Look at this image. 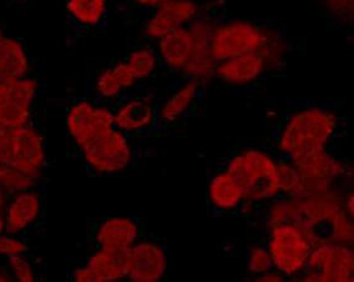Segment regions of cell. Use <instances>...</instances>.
Segmentation results:
<instances>
[{
    "label": "cell",
    "instance_id": "6da1fadb",
    "mask_svg": "<svg viewBox=\"0 0 354 282\" xmlns=\"http://www.w3.org/2000/svg\"><path fill=\"white\" fill-rule=\"evenodd\" d=\"M339 132V117L335 110L307 106L290 114L276 139L281 157L313 148H328Z\"/></svg>",
    "mask_w": 354,
    "mask_h": 282
},
{
    "label": "cell",
    "instance_id": "7a4b0ae2",
    "mask_svg": "<svg viewBox=\"0 0 354 282\" xmlns=\"http://www.w3.org/2000/svg\"><path fill=\"white\" fill-rule=\"evenodd\" d=\"M318 230L293 223L269 225L268 250L272 266L284 277H299L304 272L313 245L319 239Z\"/></svg>",
    "mask_w": 354,
    "mask_h": 282
},
{
    "label": "cell",
    "instance_id": "3957f363",
    "mask_svg": "<svg viewBox=\"0 0 354 282\" xmlns=\"http://www.w3.org/2000/svg\"><path fill=\"white\" fill-rule=\"evenodd\" d=\"M0 164L13 166L43 180L46 165V141L33 121L6 130L0 140Z\"/></svg>",
    "mask_w": 354,
    "mask_h": 282
},
{
    "label": "cell",
    "instance_id": "277c9868",
    "mask_svg": "<svg viewBox=\"0 0 354 282\" xmlns=\"http://www.w3.org/2000/svg\"><path fill=\"white\" fill-rule=\"evenodd\" d=\"M270 32L250 20H230L216 24L209 41V54L216 63L245 54L261 53Z\"/></svg>",
    "mask_w": 354,
    "mask_h": 282
},
{
    "label": "cell",
    "instance_id": "5b68a950",
    "mask_svg": "<svg viewBox=\"0 0 354 282\" xmlns=\"http://www.w3.org/2000/svg\"><path fill=\"white\" fill-rule=\"evenodd\" d=\"M224 169L242 186L245 203L267 201L264 184L277 175V159L270 152L257 148L243 149L230 157Z\"/></svg>",
    "mask_w": 354,
    "mask_h": 282
},
{
    "label": "cell",
    "instance_id": "8992f818",
    "mask_svg": "<svg viewBox=\"0 0 354 282\" xmlns=\"http://www.w3.org/2000/svg\"><path fill=\"white\" fill-rule=\"evenodd\" d=\"M353 277L352 248L322 236L313 245L306 270L299 276L306 282H352Z\"/></svg>",
    "mask_w": 354,
    "mask_h": 282
},
{
    "label": "cell",
    "instance_id": "52a82bcc",
    "mask_svg": "<svg viewBox=\"0 0 354 282\" xmlns=\"http://www.w3.org/2000/svg\"><path fill=\"white\" fill-rule=\"evenodd\" d=\"M89 170L99 175H114L127 170L134 161L129 135L112 129L79 149Z\"/></svg>",
    "mask_w": 354,
    "mask_h": 282
},
{
    "label": "cell",
    "instance_id": "ba28073f",
    "mask_svg": "<svg viewBox=\"0 0 354 282\" xmlns=\"http://www.w3.org/2000/svg\"><path fill=\"white\" fill-rule=\"evenodd\" d=\"M66 126L68 137L79 150L94 139L112 130L114 114L112 108L88 99H80L75 100L68 109Z\"/></svg>",
    "mask_w": 354,
    "mask_h": 282
},
{
    "label": "cell",
    "instance_id": "9c48e42d",
    "mask_svg": "<svg viewBox=\"0 0 354 282\" xmlns=\"http://www.w3.org/2000/svg\"><path fill=\"white\" fill-rule=\"evenodd\" d=\"M39 81L32 75L0 84V125L13 129L33 121Z\"/></svg>",
    "mask_w": 354,
    "mask_h": 282
},
{
    "label": "cell",
    "instance_id": "30bf717a",
    "mask_svg": "<svg viewBox=\"0 0 354 282\" xmlns=\"http://www.w3.org/2000/svg\"><path fill=\"white\" fill-rule=\"evenodd\" d=\"M167 268V252L159 241L142 237L127 251V279L131 281H160Z\"/></svg>",
    "mask_w": 354,
    "mask_h": 282
},
{
    "label": "cell",
    "instance_id": "8fae6325",
    "mask_svg": "<svg viewBox=\"0 0 354 282\" xmlns=\"http://www.w3.org/2000/svg\"><path fill=\"white\" fill-rule=\"evenodd\" d=\"M196 0H168L151 12L145 21V33L149 39L160 40L179 28L188 27L199 17Z\"/></svg>",
    "mask_w": 354,
    "mask_h": 282
},
{
    "label": "cell",
    "instance_id": "7c38bea8",
    "mask_svg": "<svg viewBox=\"0 0 354 282\" xmlns=\"http://www.w3.org/2000/svg\"><path fill=\"white\" fill-rule=\"evenodd\" d=\"M43 216V197L39 189L24 191L9 197L4 210V231L23 236Z\"/></svg>",
    "mask_w": 354,
    "mask_h": 282
},
{
    "label": "cell",
    "instance_id": "4fadbf2b",
    "mask_svg": "<svg viewBox=\"0 0 354 282\" xmlns=\"http://www.w3.org/2000/svg\"><path fill=\"white\" fill-rule=\"evenodd\" d=\"M286 158L289 159L302 177H315L335 183V180L341 179L347 172L344 163L335 157L328 148H313L298 151Z\"/></svg>",
    "mask_w": 354,
    "mask_h": 282
},
{
    "label": "cell",
    "instance_id": "5bb4252c",
    "mask_svg": "<svg viewBox=\"0 0 354 282\" xmlns=\"http://www.w3.org/2000/svg\"><path fill=\"white\" fill-rule=\"evenodd\" d=\"M142 237V225L133 217H105L94 231V243L97 249L128 251Z\"/></svg>",
    "mask_w": 354,
    "mask_h": 282
},
{
    "label": "cell",
    "instance_id": "9a60e30c",
    "mask_svg": "<svg viewBox=\"0 0 354 282\" xmlns=\"http://www.w3.org/2000/svg\"><path fill=\"white\" fill-rule=\"evenodd\" d=\"M112 110L114 128L128 135L149 130L156 121L157 112L151 97L145 95L118 99V105Z\"/></svg>",
    "mask_w": 354,
    "mask_h": 282
},
{
    "label": "cell",
    "instance_id": "2e32d148",
    "mask_svg": "<svg viewBox=\"0 0 354 282\" xmlns=\"http://www.w3.org/2000/svg\"><path fill=\"white\" fill-rule=\"evenodd\" d=\"M266 70L267 64L262 54H245L216 63L214 77L228 86L242 88L261 79Z\"/></svg>",
    "mask_w": 354,
    "mask_h": 282
},
{
    "label": "cell",
    "instance_id": "e0dca14e",
    "mask_svg": "<svg viewBox=\"0 0 354 282\" xmlns=\"http://www.w3.org/2000/svg\"><path fill=\"white\" fill-rule=\"evenodd\" d=\"M197 40L188 27L179 28L158 40V58L173 72H182L196 50Z\"/></svg>",
    "mask_w": 354,
    "mask_h": 282
},
{
    "label": "cell",
    "instance_id": "ac0fdd59",
    "mask_svg": "<svg viewBox=\"0 0 354 282\" xmlns=\"http://www.w3.org/2000/svg\"><path fill=\"white\" fill-rule=\"evenodd\" d=\"M207 200L212 210L230 214L242 208L245 197L242 186L223 168L210 177L207 184Z\"/></svg>",
    "mask_w": 354,
    "mask_h": 282
},
{
    "label": "cell",
    "instance_id": "d6986e66",
    "mask_svg": "<svg viewBox=\"0 0 354 282\" xmlns=\"http://www.w3.org/2000/svg\"><path fill=\"white\" fill-rule=\"evenodd\" d=\"M137 83L138 80L124 60H119L99 72L93 89L99 100L111 101L123 98L125 92L133 89Z\"/></svg>",
    "mask_w": 354,
    "mask_h": 282
},
{
    "label": "cell",
    "instance_id": "ffe728a7",
    "mask_svg": "<svg viewBox=\"0 0 354 282\" xmlns=\"http://www.w3.org/2000/svg\"><path fill=\"white\" fill-rule=\"evenodd\" d=\"M30 59L19 40L4 37L0 40V84L30 75Z\"/></svg>",
    "mask_w": 354,
    "mask_h": 282
},
{
    "label": "cell",
    "instance_id": "44dd1931",
    "mask_svg": "<svg viewBox=\"0 0 354 282\" xmlns=\"http://www.w3.org/2000/svg\"><path fill=\"white\" fill-rule=\"evenodd\" d=\"M86 266L100 277L102 282L124 280L127 271V251L122 250L97 249L88 256Z\"/></svg>",
    "mask_w": 354,
    "mask_h": 282
},
{
    "label": "cell",
    "instance_id": "7402d4cb",
    "mask_svg": "<svg viewBox=\"0 0 354 282\" xmlns=\"http://www.w3.org/2000/svg\"><path fill=\"white\" fill-rule=\"evenodd\" d=\"M109 0H66L69 20L78 29L91 30L104 23Z\"/></svg>",
    "mask_w": 354,
    "mask_h": 282
},
{
    "label": "cell",
    "instance_id": "603a6c76",
    "mask_svg": "<svg viewBox=\"0 0 354 282\" xmlns=\"http://www.w3.org/2000/svg\"><path fill=\"white\" fill-rule=\"evenodd\" d=\"M199 88L201 85L196 81L187 80L163 103L159 110V120H162L163 124L171 125L183 118L197 98Z\"/></svg>",
    "mask_w": 354,
    "mask_h": 282
},
{
    "label": "cell",
    "instance_id": "cb8c5ba5",
    "mask_svg": "<svg viewBox=\"0 0 354 282\" xmlns=\"http://www.w3.org/2000/svg\"><path fill=\"white\" fill-rule=\"evenodd\" d=\"M41 181L43 180L32 177L17 168L0 164V188L7 192L9 197L24 191L39 189Z\"/></svg>",
    "mask_w": 354,
    "mask_h": 282
},
{
    "label": "cell",
    "instance_id": "d4e9b609",
    "mask_svg": "<svg viewBox=\"0 0 354 282\" xmlns=\"http://www.w3.org/2000/svg\"><path fill=\"white\" fill-rule=\"evenodd\" d=\"M127 66H129L131 72L137 78L138 81L149 78L153 72L157 69L159 58L158 54L148 48V46H142L138 49L131 50L125 58Z\"/></svg>",
    "mask_w": 354,
    "mask_h": 282
},
{
    "label": "cell",
    "instance_id": "484cf974",
    "mask_svg": "<svg viewBox=\"0 0 354 282\" xmlns=\"http://www.w3.org/2000/svg\"><path fill=\"white\" fill-rule=\"evenodd\" d=\"M328 225L330 228L329 237L333 241L352 246L354 239L353 219L348 216L344 208L329 220Z\"/></svg>",
    "mask_w": 354,
    "mask_h": 282
},
{
    "label": "cell",
    "instance_id": "4316f807",
    "mask_svg": "<svg viewBox=\"0 0 354 282\" xmlns=\"http://www.w3.org/2000/svg\"><path fill=\"white\" fill-rule=\"evenodd\" d=\"M277 177L281 185L282 195L292 197L301 181V174L288 158L281 157L277 159Z\"/></svg>",
    "mask_w": 354,
    "mask_h": 282
},
{
    "label": "cell",
    "instance_id": "83f0119b",
    "mask_svg": "<svg viewBox=\"0 0 354 282\" xmlns=\"http://www.w3.org/2000/svg\"><path fill=\"white\" fill-rule=\"evenodd\" d=\"M247 269L250 275L261 276L269 270L273 269L272 260L266 245H253L248 250L247 255Z\"/></svg>",
    "mask_w": 354,
    "mask_h": 282
},
{
    "label": "cell",
    "instance_id": "f1b7e54d",
    "mask_svg": "<svg viewBox=\"0 0 354 282\" xmlns=\"http://www.w3.org/2000/svg\"><path fill=\"white\" fill-rule=\"evenodd\" d=\"M7 269L13 280L19 282L37 281V271L26 255H14L7 257Z\"/></svg>",
    "mask_w": 354,
    "mask_h": 282
},
{
    "label": "cell",
    "instance_id": "f546056e",
    "mask_svg": "<svg viewBox=\"0 0 354 282\" xmlns=\"http://www.w3.org/2000/svg\"><path fill=\"white\" fill-rule=\"evenodd\" d=\"M29 251L30 246L24 237L7 232L0 234V257L7 259L14 255H28Z\"/></svg>",
    "mask_w": 354,
    "mask_h": 282
},
{
    "label": "cell",
    "instance_id": "4dcf8cb0",
    "mask_svg": "<svg viewBox=\"0 0 354 282\" xmlns=\"http://www.w3.org/2000/svg\"><path fill=\"white\" fill-rule=\"evenodd\" d=\"M330 13L341 19H352L353 0H323Z\"/></svg>",
    "mask_w": 354,
    "mask_h": 282
},
{
    "label": "cell",
    "instance_id": "1f68e13d",
    "mask_svg": "<svg viewBox=\"0 0 354 282\" xmlns=\"http://www.w3.org/2000/svg\"><path fill=\"white\" fill-rule=\"evenodd\" d=\"M72 280L74 282H102L100 277L86 265L74 269Z\"/></svg>",
    "mask_w": 354,
    "mask_h": 282
},
{
    "label": "cell",
    "instance_id": "d6a6232c",
    "mask_svg": "<svg viewBox=\"0 0 354 282\" xmlns=\"http://www.w3.org/2000/svg\"><path fill=\"white\" fill-rule=\"evenodd\" d=\"M284 279L286 277L274 269L269 270L268 272L254 277V280L258 282H281L284 281Z\"/></svg>",
    "mask_w": 354,
    "mask_h": 282
},
{
    "label": "cell",
    "instance_id": "836d02e7",
    "mask_svg": "<svg viewBox=\"0 0 354 282\" xmlns=\"http://www.w3.org/2000/svg\"><path fill=\"white\" fill-rule=\"evenodd\" d=\"M133 4L138 6L140 8H147V9H156L160 4H163L168 0H129Z\"/></svg>",
    "mask_w": 354,
    "mask_h": 282
},
{
    "label": "cell",
    "instance_id": "e575fe53",
    "mask_svg": "<svg viewBox=\"0 0 354 282\" xmlns=\"http://www.w3.org/2000/svg\"><path fill=\"white\" fill-rule=\"evenodd\" d=\"M343 205L344 210L347 212L348 216L353 219L354 216V195L352 191H349L346 197H343Z\"/></svg>",
    "mask_w": 354,
    "mask_h": 282
},
{
    "label": "cell",
    "instance_id": "d590c367",
    "mask_svg": "<svg viewBox=\"0 0 354 282\" xmlns=\"http://www.w3.org/2000/svg\"><path fill=\"white\" fill-rule=\"evenodd\" d=\"M8 200H9V197H8L7 192L0 188V215L4 214V210L7 208Z\"/></svg>",
    "mask_w": 354,
    "mask_h": 282
},
{
    "label": "cell",
    "instance_id": "8d00e7d4",
    "mask_svg": "<svg viewBox=\"0 0 354 282\" xmlns=\"http://www.w3.org/2000/svg\"><path fill=\"white\" fill-rule=\"evenodd\" d=\"M13 281V277L10 275V272L8 269L0 270V282H9Z\"/></svg>",
    "mask_w": 354,
    "mask_h": 282
},
{
    "label": "cell",
    "instance_id": "74e56055",
    "mask_svg": "<svg viewBox=\"0 0 354 282\" xmlns=\"http://www.w3.org/2000/svg\"><path fill=\"white\" fill-rule=\"evenodd\" d=\"M9 3H13V4H28L30 1H35V0H7Z\"/></svg>",
    "mask_w": 354,
    "mask_h": 282
},
{
    "label": "cell",
    "instance_id": "f35d334b",
    "mask_svg": "<svg viewBox=\"0 0 354 282\" xmlns=\"http://www.w3.org/2000/svg\"><path fill=\"white\" fill-rule=\"evenodd\" d=\"M3 232H6L4 231V214L0 215V234H3Z\"/></svg>",
    "mask_w": 354,
    "mask_h": 282
},
{
    "label": "cell",
    "instance_id": "ab89813d",
    "mask_svg": "<svg viewBox=\"0 0 354 282\" xmlns=\"http://www.w3.org/2000/svg\"><path fill=\"white\" fill-rule=\"evenodd\" d=\"M6 37V33H4V30H3V27H1V23H0V40L3 39Z\"/></svg>",
    "mask_w": 354,
    "mask_h": 282
},
{
    "label": "cell",
    "instance_id": "60d3db41",
    "mask_svg": "<svg viewBox=\"0 0 354 282\" xmlns=\"http://www.w3.org/2000/svg\"><path fill=\"white\" fill-rule=\"evenodd\" d=\"M6 130H7V129H4V128L0 125V140H1V138H3V135H4Z\"/></svg>",
    "mask_w": 354,
    "mask_h": 282
}]
</instances>
